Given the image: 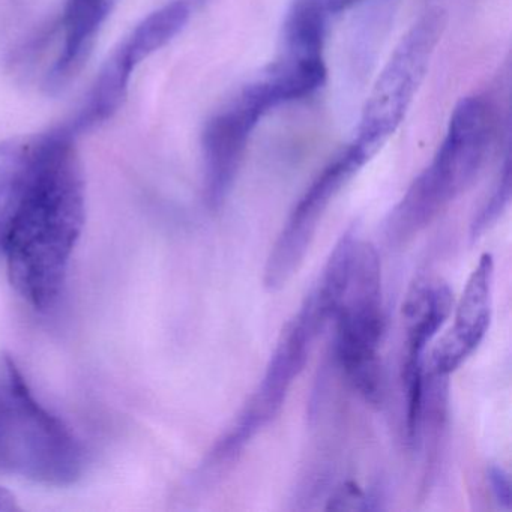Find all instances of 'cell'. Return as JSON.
I'll return each instance as SVG.
<instances>
[{"label":"cell","instance_id":"18","mask_svg":"<svg viewBox=\"0 0 512 512\" xmlns=\"http://www.w3.org/2000/svg\"><path fill=\"white\" fill-rule=\"evenodd\" d=\"M14 509H19L16 497L5 488H0V511H14Z\"/></svg>","mask_w":512,"mask_h":512},{"label":"cell","instance_id":"2","mask_svg":"<svg viewBox=\"0 0 512 512\" xmlns=\"http://www.w3.org/2000/svg\"><path fill=\"white\" fill-rule=\"evenodd\" d=\"M335 328V358L347 382L371 406L385 397L380 344L385 332L382 268L370 242L346 230L314 289Z\"/></svg>","mask_w":512,"mask_h":512},{"label":"cell","instance_id":"3","mask_svg":"<svg viewBox=\"0 0 512 512\" xmlns=\"http://www.w3.org/2000/svg\"><path fill=\"white\" fill-rule=\"evenodd\" d=\"M494 122L493 109L484 97L475 95L458 103L430 166L389 215L386 233L392 244L412 241L469 190L490 154Z\"/></svg>","mask_w":512,"mask_h":512},{"label":"cell","instance_id":"14","mask_svg":"<svg viewBox=\"0 0 512 512\" xmlns=\"http://www.w3.org/2000/svg\"><path fill=\"white\" fill-rule=\"evenodd\" d=\"M31 149L32 134L0 142V254L25 187Z\"/></svg>","mask_w":512,"mask_h":512},{"label":"cell","instance_id":"6","mask_svg":"<svg viewBox=\"0 0 512 512\" xmlns=\"http://www.w3.org/2000/svg\"><path fill=\"white\" fill-rule=\"evenodd\" d=\"M446 28L442 10L416 20L380 71L362 110L353 148L370 161L406 118Z\"/></svg>","mask_w":512,"mask_h":512},{"label":"cell","instance_id":"17","mask_svg":"<svg viewBox=\"0 0 512 512\" xmlns=\"http://www.w3.org/2000/svg\"><path fill=\"white\" fill-rule=\"evenodd\" d=\"M487 479L497 505L509 511L512 505V485L509 473L503 467L490 466L487 470Z\"/></svg>","mask_w":512,"mask_h":512},{"label":"cell","instance_id":"9","mask_svg":"<svg viewBox=\"0 0 512 512\" xmlns=\"http://www.w3.org/2000/svg\"><path fill=\"white\" fill-rule=\"evenodd\" d=\"M272 106L256 82L214 116L203 131L205 199L211 209H220L232 191L241 169L251 134Z\"/></svg>","mask_w":512,"mask_h":512},{"label":"cell","instance_id":"15","mask_svg":"<svg viewBox=\"0 0 512 512\" xmlns=\"http://www.w3.org/2000/svg\"><path fill=\"white\" fill-rule=\"evenodd\" d=\"M509 202H511V161H509V157H506L496 188L470 226L472 239H478L491 226H494L508 208Z\"/></svg>","mask_w":512,"mask_h":512},{"label":"cell","instance_id":"10","mask_svg":"<svg viewBox=\"0 0 512 512\" xmlns=\"http://www.w3.org/2000/svg\"><path fill=\"white\" fill-rule=\"evenodd\" d=\"M494 259L479 257L455 308L454 325L431 352L425 370L437 376L454 373L484 340L493 314Z\"/></svg>","mask_w":512,"mask_h":512},{"label":"cell","instance_id":"4","mask_svg":"<svg viewBox=\"0 0 512 512\" xmlns=\"http://www.w3.org/2000/svg\"><path fill=\"white\" fill-rule=\"evenodd\" d=\"M83 469L79 440L35 398L17 362L0 356V472L68 487Z\"/></svg>","mask_w":512,"mask_h":512},{"label":"cell","instance_id":"11","mask_svg":"<svg viewBox=\"0 0 512 512\" xmlns=\"http://www.w3.org/2000/svg\"><path fill=\"white\" fill-rule=\"evenodd\" d=\"M454 305L451 289L439 278H419L407 292L403 304L406 328V355L403 382L422 379L425 374V350L448 319Z\"/></svg>","mask_w":512,"mask_h":512},{"label":"cell","instance_id":"13","mask_svg":"<svg viewBox=\"0 0 512 512\" xmlns=\"http://www.w3.org/2000/svg\"><path fill=\"white\" fill-rule=\"evenodd\" d=\"M329 0H295L283 29V58L301 62H325L326 28L332 16Z\"/></svg>","mask_w":512,"mask_h":512},{"label":"cell","instance_id":"19","mask_svg":"<svg viewBox=\"0 0 512 512\" xmlns=\"http://www.w3.org/2000/svg\"><path fill=\"white\" fill-rule=\"evenodd\" d=\"M356 2H359V0H329L332 13H340V11L347 10V8L355 5Z\"/></svg>","mask_w":512,"mask_h":512},{"label":"cell","instance_id":"16","mask_svg":"<svg viewBox=\"0 0 512 512\" xmlns=\"http://www.w3.org/2000/svg\"><path fill=\"white\" fill-rule=\"evenodd\" d=\"M377 497L365 493L355 482H346L329 497L326 509L332 511H370L377 509Z\"/></svg>","mask_w":512,"mask_h":512},{"label":"cell","instance_id":"5","mask_svg":"<svg viewBox=\"0 0 512 512\" xmlns=\"http://www.w3.org/2000/svg\"><path fill=\"white\" fill-rule=\"evenodd\" d=\"M328 322V313L311 292L281 332L265 374L244 410L209 452L205 469L217 470L232 463L251 439L280 413L290 388L304 371L314 340Z\"/></svg>","mask_w":512,"mask_h":512},{"label":"cell","instance_id":"8","mask_svg":"<svg viewBox=\"0 0 512 512\" xmlns=\"http://www.w3.org/2000/svg\"><path fill=\"white\" fill-rule=\"evenodd\" d=\"M367 163L350 145L311 182L290 212L266 260L263 272L266 289L277 292L298 274L326 209L341 188Z\"/></svg>","mask_w":512,"mask_h":512},{"label":"cell","instance_id":"7","mask_svg":"<svg viewBox=\"0 0 512 512\" xmlns=\"http://www.w3.org/2000/svg\"><path fill=\"white\" fill-rule=\"evenodd\" d=\"M188 19L190 10L184 2L164 5L145 17L119 43L101 68L85 104L76 119L70 122L74 133L91 130L112 119L127 98L134 71L146 59L175 40L187 25Z\"/></svg>","mask_w":512,"mask_h":512},{"label":"cell","instance_id":"1","mask_svg":"<svg viewBox=\"0 0 512 512\" xmlns=\"http://www.w3.org/2000/svg\"><path fill=\"white\" fill-rule=\"evenodd\" d=\"M70 124L32 134L28 175L5 239L8 277L35 310L64 292L71 257L86 223V181Z\"/></svg>","mask_w":512,"mask_h":512},{"label":"cell","instance_id":"12","mask_svg":"<svg viewBox=\"0 0 512 512\" xmlns=\"http://www.w3.org/2000/svg\"><path fill=\"white\" fill-rule=\"evenodd\" d=\"M116 4L118 0H64L61 49L49 73L50 88H65L79 76Z\"/></svg>","mask_w":512,"mask_h":512}]
</instances>
